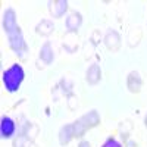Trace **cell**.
<instances>
[{
	"label": "cell",
	"instance_id": "2",
	"mask_svg": "<svg viewBox=\"0 0 147 147\" xmlns=\"http://www.w3.org/2000/svg\"><path fill=\"white\" fill-rule=\"evenodd\" d=\"M0 132H2L3 138H10L15 134V122L9 116L2 118V124H0Z\"/></svg>",
	"mask_w": 147,
	"mask_h": 147
},
{
	"label": "cell",
	"instance_id": "3",
	"mask_svg": "<svg viewBox=\"0 0 147 147\" xmlns=\"http://www.w3.org/2000/svg\"><path fill=\"white\" fill-rule=\"evenodd\" d=\"M102 147H122V146H121V143H118L116 140L109 138V140H106V141H105V144H103Z\"/></svg>",
	"mask_w": 147,
	"mask_h": 147
},
{
	"label": "cell",
	"instance_id": "4",
	"mask_svg": "<svg viewBox=\"0 0 147 147\" xmlns=\"http://www.w3.org/2000/svg\"><path fill=\"white\" fill-rule=\"evenodd\" d=\"M80 147H90V144H88L87 141H82V143L80 144Z\"/></svg>",
	"mask_w": 147,
	"mask_h": 147
},
{
	"label": "cell",
	"instance_id": "1",
	"mask_svg": "<svg viewBox=\"0 0 147 147\" xmlns=\"http://www.w3.org/2000/svg\"><path fill=\"white\" fill-rule=\"evenodd\" d=\"M24 77H25V74H24V69L21 68V65H13L7 71H5L3 82H5L6 90L10 93H15L19 88L21 82L24 81Z\"/></svg>",
	"mask_w": 147,
	"mask_h": 147
}]
</instances>
